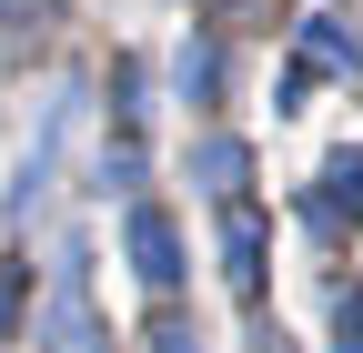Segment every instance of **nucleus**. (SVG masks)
I'll return each instance as SVG.
<instances>
[{
  "instance_id": "obj_1",
  "label": "nucleus",
  "mask_w": 363,
  "mask_h": 353,
  "mask_svg": "<svg viewBox=\"0 0 363 353\" xmlns=\"http://www.w3.org/2000/svg\"><path fill=\"white\" fill-rule=\"evenodd\" d=\"M131 273H142L152 293H172V283H182V232H172V212H152V202L131 212Z\"/></svg>"
},
{
  "instance_id": "obj_2",
  "label": "nucleus",
  "mask_w": 363,
  "mask_h": 353,
  "mask_svg": "<svg viewBox=\"0 0 363 353\" xmlns=\"http://www.w3.org/2000/svg\"><path fill=\"white\" fill-rule=\"evenodd\" d=\"M222 273H233L242 293L262 283V212H242V202L222 212Z\"/></svg>"
},
{
  "instance_id": "obj_3",
  "label": "nucleus",
  "mask_w": 363,
  "mask_h": 353,
  "mask_svg": "<svg viewBox=\"0 0 363 353\" xmlns=\"http://www.w3.org/2000/svg\"><path fill=\"white\" fill-rule=\"evenodd\" d=\"M51 353H91V313H81V252L61 273V303H51Z\"/></svg>"
},
{
  "instance_id": "obj_4",
  "label": "nucleus",
  "mask_w": 363,
  "mask_h": 353,
  "mask_svg": "<svg viewBox=\"0 0 363 353\" xmlns=\"http://www.w3.org/2000/svg\"><path fill=\"white\" fill-rule=\"evenodd\" d=\"M303 61H313V71H353V30H343L333 11H313V21H303Z\"/></svg>"
},
{
  "instance_id": "obj_5",
  "label": "nucleus",
  "mask_w": 363,
  "mask_h": 353,
  "mask_svg": "<svg viewBox=\"0 0 363 353\" xmlns=\"http://www.w3.org/2000/svg\"><path fill=\"white\" fill-rule=\"evenodd\" d=\"M192 172H202L212 192H233L242 172H252V152H242V142H202V152H192Z\"/></svg>"
},
{
  "instance_id": "obj_6",
  "label": "nucleus",
  "mask_w": 363,
  "mask_h": 353,
  "mask_svg": "<svg viewBox=\"0 0 363 353\" xmlns=\"http://www.w3.org/2000/svg\"><path fill=\"white\" fill-rule=\"evenodd\" d=\"M323 212H363V152H333V172H323Z\"/></svg>"
},
{
  "instance_id": "obj_7",
  "label": "nucleus",
  "mask_w": 363,
  "mask_h": 353,
  "mask_svg": "<svg viewBox=\"0 0 363 353\" xmlns=\"http://www.w3.org/2000/svg\"><path fill=\"white\" fill-rule=\"evenodd\" d=\"M333 353H363V293L333 303Z\"/></svg>"
},
{
  "instance_id": "obj_8",
  "label": "nucleus",
  "mask_w": 363,
  "mask_h": 353,
  "mask_svg": "<svg viewBox=\"0 0 363 353\" xmlns=\"http://www.w3.org/2000/svg\"><path fill=\"white\" fill-rule=\"evenodd\" d=\"M212 81H222V61H212V51H182V91L212 101Z\"/></svg>"
},
{
  "instance_id": "obj_9",
  "label": "nucleus",
  "mask_w": 363,
  "mask_h": 353,
  "mask_svg": "<svg viewBox=\"0 0 363 353\" xmlns=\"http://www.w3.org/2000/svg\"><path fill=\"white\" fill-rule=\"evenodd\" d=\"M152 353H202V343H192V323H152Z\"/></svg>"
}]
</instances>
